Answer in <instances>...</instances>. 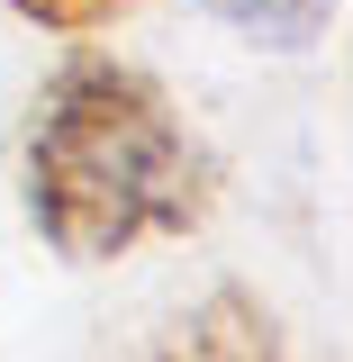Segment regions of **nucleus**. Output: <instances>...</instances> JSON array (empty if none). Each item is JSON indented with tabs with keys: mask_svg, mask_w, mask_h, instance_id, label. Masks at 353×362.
Segmentation results:
<instances>
[{
	"mask_svg": "<svg viewBox=\"0 0 353 362\" xmlns=\"http://www.w3.org/2000/svg\"><path fill=\"white\" fill-rule=\"evenodd\" d=\"M28 218L64 263H118L218 209V154L173 109V90L118 54L54 64L28 109Z\"/></svg>",
	"mask_w": 353,
	"mask_h": 362,
	"instance_id": "1",
	"label": "nucleus"
},
{
	"mask_svg": "<svg viewBox=\"0 0 353 362\" xmlns=\"http://www.w3.org/2000/svg\"><path fill=\"white\" fill-rule=\"evenodd\" d=\"M145 362H290V344H281V317L254 299V290H209L190 317H173V335L154 344Z\"/></svg>",
	"mask_w": 353,
	"mask_h": 362,
	"instance_id": "2",
	"label": "nucleus"
},
{
	"mask_svg": "<svg viewBox=\"0 0 353 362\" xmlns=\"http://www.w3.org/2000/svg\"><path fill=\"white\" fill-rule=\"evenodd\" d=\"M199 9L226 18L245 45H272V54H308L335 28V0H199Z\"/></svg>",
	"mask_w": 353,
	"mask_h": 362,
	"instance_id": "3",
	"label": "nucleus"
},
{
	"mask_svg": "<svg viewBox=\"0 0 353 362\" xmlns=\"http://www.w3.org/2000/svg\"><path fill=\"white\" fill-rule=\"evenodd\" d=\"M0 9H18L28 28H54V37H91V28L127 18L136 0H0Z\"/></svg>",
	"mask_w": 353,
	"mask_h": 362,
	"instance_id": "4",
	"label": "nucleus"
}]
</instances>
